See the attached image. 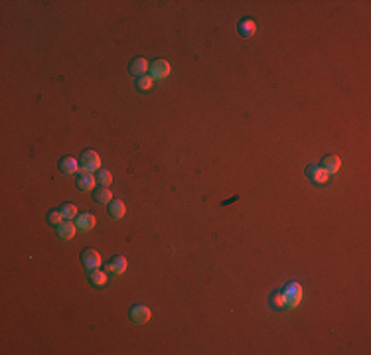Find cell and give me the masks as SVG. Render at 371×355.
Masks as SVG:
<instances>
[{
	"label": "cell",
	"instance_id": "obj_1",
	"mask_svg": "<svg viewBox=\"0 0 371 355\" xmlns=\"http://www.w3.org/2000/svg\"><path fill=\"white\" fill-rule=\"evenodd\" d=\"M302 298H304V288L298 280H290V282L284 284L282 290H277L271 294L269 298V304L273 308H278V310H294L302 304Z\"/></svg>",
	"mask_w": 371,
	"mask_h": 355
},
{
	"label": "cell",
	"instance_id": "obj_2",
	"mask_svg": "<svg viewBox=\"0 0 371 355\" xmlns=\"http://www.w3.org/2000/svg\"><path fill=\"white\" fill-rule=\"evenodd\" d=\"M79 164H81L79 172H91L93 174L95 170L101 168V158H99V154L95 150H85L81 154V158H79Z\"/></svg>",
	"mask_w": 371,
	"mask_h": 355
},
{
	"label": "cell",
	"instance_id": "obj_3",
	"mask_svg": "<svg viewBox=\"0 0 371 355\" xmlns=\"http://www.w3.org/2000/svg\"><path fill=\"white\" fill-rule=\"evenodd\" d=\"M129 316H130V322H132V324L142 326V324H146L150 320L152 312H150L149 306H144V304H134V306L130 308Z\"/></svg>",
	"mask_w": 371,
	"mask_h": 355
},
{
	"label": "cell",
	"instance_id": "obj_4",
	"mask_svg": "<svg viewBox=\"0 0 371 355\" xmlns=\"http://www.w3.org/2000/svg\"><path fill=\"white\" fill-rule=\"evenodd\" d=\"M81 261H83V265L85 268L91 272V270H97L101 263H103V259H101V255L95 251V248H85L83 253H81Z\"/></svg>",
	"mask_w": 371,
	"mask_h": 355
},
{
	"label": "cell",
	"instance_id": "obj_5",
	"mask_svg": "<svg viewBox=\"0 0 371 355\" xmlns=\"http://www.w3.org/2000/svg\"><path fill=\"white\" fill-rule=\"evenodd\" d=\"M172 73V67L166 59H156L152 65H150V77L156 81V79H166L168 75Z\"/></svg>",
	"mask_w": 371,
	"mask_h": 355
},
{
	"label": "cell",
	"instance_id": "obj_6",
	"mask_svg": "<svg viewBox=\"0 0 371 355\" xmlns=\"http://www.w3.org/2000/svg\"><path fill=\"white\" fill-rule=\"evenodd\" d=\"M306 176H308L310 182H314L318 186L328 184V180H330V174H328L322 166H308V168H306Z\"/></svg>",
	"mask_w": 371,
	"mask_h": 355
},
{
	"label": "cell",
	"instance_id": "obj_7",
	"mask_svg": "<svg viewBox=\"0 0 371 355\" xmlns=\"http://www.w3.org/2000/svg\"><path fill=\"white\" fill-rule=\"evenodd\" d=\"M77 188L83 192H95L97 188V178L91 172H79L77 174Z\"/></svg>",
	"mask_w": 371,
	"mask_h": 355
},
{
	"label": "cell",
	"instance_id": "obj_8",
	"mask_svg": "<svg viewBox=\"0 0 371 355\" xmlns=\"http://www.w3.org/2000/svg\"><path fill=\"white\" fill-rule=\"evenodd\" d=\"M75 231H77V225H75L73 221L65 219V221H61V223L57 225V237H59L61 241H69V239H73L75 237Z\"/></svg>",
	"mask_w": 371,
	"mask_h": 355
},
{
	"label": "cell",
	"instance_id": "obj_9",
	"mask_svg": "<svg viewBox=\"0 0 371 355\" xmlns=\"http://www.w3.org/2000/svg\"><path fill=\"white\" fill-rule=\"evenodd\" d=\"M79 168H81V164H79V160H75L73 156H63V158L59 160V170H61L63 174H67V176L79 174Z\"/></svg>",
	"mask_w": 371,
	"mask_h": 355
},
{
	"label": "cell",
	"instance_id": "obj_10",
	"mask_svg": "<svg viewBox=\"0 0 371 355\" xmlns=\"http://www.w3.org/2000/svg\"><path fill=\"white\" fill-rule=\"evenodd\" d=\"M75 225H77V229L79 231H91L95 225H97V219H95V215L93 213H79L77 217H75Z\"/></svg>",
	"mask_w": 371,
	"mask_h": 355
},
{
	"label": "cell",
	"instance_id": "obj_11",
	"mask_svg": "<svg viewBox=\"0 0 371 355\" xmlns=\"http://www.w3.org/2000/svg\"><path fill=\"white\" fill-rule=\"evenodd\" d=\"M127 266H129V263H127V257L125 255H115L111 261H109V265H107V270L113 272V274H123L127 270Z\"/></svg>",
	"mask_w": 371,
	"mask_h": 355
},
{
	"label": "cell",
	"instance_id": "obj_12",
	"mask_svg": "<svg viewBox=\"0 0 371 355\" xmlns=\"http://www.w3.org/2000/svg\"><path fill=\"white\" fill-rule=\"evenodd\" d=\"M129 71L134 75V77H142V75H146V71H150V63L144 59V57H134V59L130 61Z\"/></svg>",
	"mask_w": 371,
	"mask_h": 355
},
{
	"label": "cell",
	"instance_id": "obj_13",
	"mask_svg": "<svg viewBox=\"0 0 371 355\" xmlns=\"http://www.w3.org/2000/svg\"><path fill=\"white\" fill-rule=\"evenodd\" d=\"M237 32L241 38H253V36L257 34V24H255V20L253 18H245L239 22V26H237Z\"/></svg>",
	"mask_w": 371,
	"mask_h": 355
},
{
	"label": "cell",
	"instance_id": "obj_14",
	"mask_svg": "<svg viewBox=\"0 0 371 355\" xmlns=\"http://www.w3.org/2000/svg\"><path fill=\"white\" fill-rule=\"evenodd\" d=\"M322 168L332 176L336 172H340L342 160H340V156H336V154H328V156H324V160H322Z\"/></svg>",
	"mask_w": 371,
	"mask_h": 355
},
{
	"label": "cell",
	"instance_id": "obj_15",
	"mask_svg": "<svg viewBox=\"0 0 371 355\" xmlns=\"http://www.w3.org/2000/svg\"><path fill=\"white\" fill-rule=\"evenodd\" d=\"M109 213H111V217H115V219H123L125 213H127V205L121 199H113L111 203H109Z\"/></svg>",
	"mask_w": 371,
	"mask_h": 355
},
{
	"label": "cell",
	"instance_id": "obj_16",
	"mask_svg": "<svg viewBox=\"0 0 371 355\" xmlns=\"http://www.w3.org/2000/svg\"><path fill=\"white\" fill-rule=\"evenodd\" d=\"M93 197H95V201H97V203L107 205V203H111L113 201V192L109 190V188H101V190H97V192L93 194Z\"/></svg>",
	"mask_w": 371,
	"mask_h": 355
},
{
	"label": "cell",
	"instance_id": "obj_17",
	"mask_svg": "<svg viewBox=\"0 0 371 355\" xmlns=\"http://www.w3.org/2000/svg\"><path fill=\"white\" fill-rule=\"evenodd\" d=\"M59 209H61V213H63V219H69V221L79 215V211H77V207H75L73 203H63Z\"/></svg>",
	"mask_w": 371,
	"mask_h": 355
},
{
	"label": "cell",
	"instance_id": "obj_18",
	"mask_svg": "<svg viewBox=\"0 0 371 355\" xmlns=\"http://www.w3.org/2000/svg\"><path fill=\"white\" fill-rule=\"evenodd\" d=\"M97 184H101L103 188H109L113 184V174L109 170H99V174H97Z\"/></svg>",
	"mask_w": 371,
	"mask_h": 355
},
{
	"label": "cell",
	"instance_id": "obj_19",
	"mask_svg": "<svg viewBox=\"0 0 371 355\" xmlns=\"http://www.w3.org/2000/svg\"><path fill=\"white\" fill-rule=\"evenodd\" d=\"M154 85V79L150 75H142V77H136V89L140 91H149Z\"/></svg>",
	"mask_w": 371,
	"mask_h": 355
},
{
	"label": "cell",
	"instance_id": "obj_20",
	"mask_svg": "<svg viewBox=\"0 0 371 355\" xmlns=\"http://www.w3.org/2000/svg\"><path fill=\"white\" fill-rule=\"evenodd\" d=\"M89 278H91V282L95 284V286H103V284L107 282V274H105V272H101L99 268L89 272Z\"/></svg>",
	"mask_w": 371,
	"mask_h": 355
},
{
	"label": "cell",
	"instance_id": "obj_21",
	"mask_svg": "<svg viewBox=\"0 0 371 355\" xmlns=\"http://www.w3.org/2000/svg\"><path fill=\"white\" fill-rule=\"evenodd\" d=\"M61 221H65V219H63V213H61V209H52V211L48 213V223H50V225H56V227H57Z\"/></svg>",
	"mask_w": 371,
	"mask_h": 355
}]
</instances>
